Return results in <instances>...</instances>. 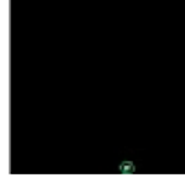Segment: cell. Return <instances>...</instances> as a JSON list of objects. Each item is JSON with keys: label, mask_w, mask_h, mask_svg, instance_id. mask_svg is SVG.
<instances>
[{"label": "cell", "mask_w": 185, "mask_h": 183, "mask_svg": "<svg viewBox=\"0 0 185 183\" xmlns=\"http://www.w3.org/2000/svg\"><path fill=\"white\" fill-rule=\"evenodd\" d=\"M133 170H135V166H133L131 161H122V164H120V172H122V174H131Z\"/></svg>", "instance_id": "1"}]
</instances>
